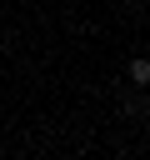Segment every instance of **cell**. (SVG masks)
Returning a JSON list of instances; mask_svg holds the SVG:
<instances>
[{
	"label": "cell",
	"instance_id": "obj_2",
	"mask_svg": "<svg viewBox=\"0 0 150 160\" xmlns=\"http://www.w3.org/2000/svg\"><path fill=\"white\" fill-rule=\"evenodd\" d=\"M145 90H150V85H145ZM145 105H150V95H145Z\"/></svg>",
	"mask_w": 150,
	"mask_h": 160
},
{
	"label": "cell",
	"instance_id": "obj_1",
	"mask_svg": "<svg viewBox=\"0 0 150 160\" xmlns=\"http://www.w3.org/2000/svg\"><path fill=\"white\" fill-rule=\"evenodd\" d=\"M130 80H135V85H150V60H135V65H130Z\"/></svg>",
	"mask_w": 150,
	"mask_h": 160
}]
</instances>
